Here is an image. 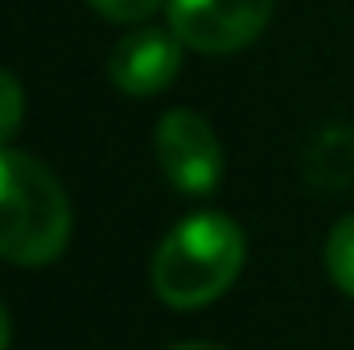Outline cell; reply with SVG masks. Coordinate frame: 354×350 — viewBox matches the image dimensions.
<instances>
[{
  "instance_id": "cell-1",
  "label": "cell",
  "mask_w": 354,
  "mask_h": 350,
  "mask_svg": "<svg viewBox=\"0 0 354 350\" xmlns=\"http://www.w3.org/2000/svg\"><path fill=\"white\" fill-rule=\"evenodd\" d=\"M243 231L218 210L181 219L153 256V293L169 309H202L218 301L243 272Z\"/></svg>"
},
{
  "instance_id": "cell-2",
  "label": "cell",
  "mask_w": 354,
  "mask_h": 350,
  "mask_svg": "<svg viewBox=\"0 0 354 350\" xmlns=\"http://www.w3.org/2000/svg\"><path fill=\"white\" fill-rule=\"evenodd\" d=\"M71 243V202L37 157L0 149V260L46 268Z\"/></svg>"
},
{
  "instance_id": "cell-3",
  "label": "cell",
  "mask_w": 354,
  "mask_h": 350,
  "mask_svg": "<svg viewBox=\"0 0 354 350\" xmlns=\"http://www.w3.org/2000/svg\"><path fill=\"white\" fill-rule=\"evenodd\" d=\"M276 0H169L177 42L198 54H235L264 33Z\"/></svg>"
},
{
  "instance_id": "cell-4",
  "label": "cell",
  "mask_w": 354,
  "mask_h": 350,
  "mask_svg": "<svg viewBox=\"0 0 354 350\" xmlns=\"http://www.w3.org/2000/svg\"><path fill=\"white\" fill-rule=\"evenodd\" d=\"M157 161H161L165 181L181 194H189V198L210 194L223 177L218 136L189 107H174V111L161 116V124H157Z\"/></svg>"
},
{
  "instance_id": "cell-5",
  "label": "cell",
  "mask_w": 354,
  "mask_h": 350,
  "mask_svg": "<svg viewBox=\"0 0 354 350\" xmlns=\"http://www.w3.org/2000/svg\"><path fill=\"white\" fill-rule=\"evenodd\" d=\"M181 71V42L165 29L124 33L107 54V79L124 95H161Z\"/></svg>"
},
{
  "instance_id": "cell-6",
  "label": "cell",
  "mask_w": 354,
  "mask_h": 350,
  "mask_svg": "<svg viewBox=\"0 0 354 350\" xmlns=\"http://www.w3.org/2000/svg\"><path fill=\"white\" fill-rule=\"evenodd\" d=\"M305 177L309 185L334 194L354 185V124H330L305 149Z\"/></svg>"
},
{
  "instance_id": "cell-7",
  "label": "cell",
  "mask_w": 354,
  "mask_h": 350,
  "mask_svg": "<svg viewBox=\"0 0 354 350\" xmlns=\"http://www.w3.org/2000/svg\"><path fill=\"white\" fill-rule=\"evenodd\" d=\"M326 268H330V280L346 297H354V214L334 223V231L326 239Z\"/></svg>"
},
{
  "instance_id": "cell-8",
  "label": "cell",
  "mask_w": 354,
  "mask_h": 350,
  "mask_svg": "<svg viewBox=\"0 0 354 350\" xmlns=\"http://www.w3.org/2000/svg\"><path fill=\"white\" fill-rule=\"evenodd\" d=\"M21 116H25L21 83L0 66V149H4V140H12V132L21 128Z\"/></svg>"
},
{
  "instance_id": "cell-9",
  "label": "cell",
  "mask_w": 354,
  "mask_h": 350,
  "mask_svg": "<svg viewBox=\"0 0 354 350\" xmlns=\"http://www.w3.org/2000/svg\"><path fill=\"white\" fill-rule=\"evenodd\" d=\"M87 4L115 25H136V21H145L161 8V0H87Z\"/></svg>"
},
{
  "instance_id": "cell-10",
  "label": "cell",
  "mask_w": 354,
  "mask_h": 350,
  "mask_svg": "<svg viewBox=\"0 0 354 350\" xmlns=\"http://www.w3.org/2000/svg\"><path fill=\"white\" fill-rule=\"evenodd\" d=\"M8 338H12V330H8V313L0 305V350H8Z\"/></svg>"
},
{
  "instance_id": "cell-11",
  "label": "cell",
  "mask_w": 354,
  "mask_h": 350,
  "mask_svg": "<svg viewBox=\"0 0 354 350\" xmlns=\"http://www.w3.org/2000/svg\"><path fill=\"white\" fill-rule=\"evenodd\" d=\"M174 350H223V347H214V342H181Z\"/></svg>"
}]
</instances>
